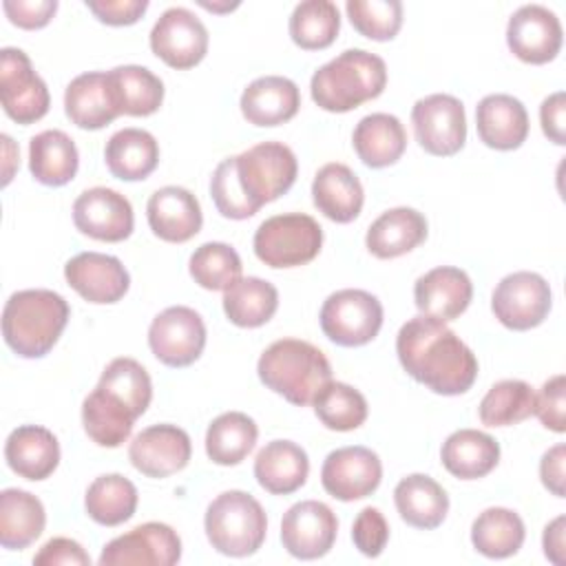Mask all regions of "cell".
Masks as SVG:
<instances>
[{"label":"cell","mask_w":566,"mask_h":566,"mask_svg":"<svg viewBox=\"0 0 566 566\" xmlns=\"http://www.w3.org/2000/svg\"><path fill=\"white\" fill-rule=\"evenodd\" d=\"M402 369L440 396L467 394L478 378V358L447 323L431 316L409 318L396 336Z\"/></svg>","instance_id":"obj_1"},{"label":"cell","mask_w":566,"mask_h":566,"mask_svg":"<svg viewBox=\"0 0 566 566\" xmlns=\"http://www.w3.org/2000/svg\"><path fill=\"white\" fill-rule=\"evenodd\" d=\"M71 316L66 298L53 290L13 292L2 310V336L22 358H42L60 340Z\"/></svg>","instance_id":"obj_2"},{"label":"cell","mask_w":566,"mask_h":566,"mask_svg":"<svg viewBox=\"0 0 566 566\" xmlns=\"http://www.w3.org/2000/svg\"><path fill=\"white\" fill-rule=\"evenodd\" d=\"M387 86V64L365 49H347L314 71L310 93L327 113H349L376 99Z\"/></svg>","instance_id":"obj_3"},{"label":"cell","mask_w":566,"mask_h":566,"mask_svg":"<svg viewBox=\"0 0 566 566\" xmlns=\"http://www.w3.org/2000/svg\"><path fill=\"white\" fill-rule=\"evenodd\" d=\"M259 380L290 405L307 407L332 380L327 356L301 338H279L263 349L256 363Z\"/></svg>","instance_id":"obj_4"},{"label":"cell","mask_w":566,"mask_h":566,"mask_svg":"<svg viewBox=\"0 0 566 566\" xmlns=\"http://www.w3.org/2000/svg\"><path fill=\"white\" fill-rule=\"evenodd\" d=\"M203 528L210 546L228 557L254 555L268 535V515L256 497L230 489L206 509Z\"/></svg>","instance_id":"obj_5"},{"label":"cell","mask_w":566,"mask_h":566,"mask_svg":"<svg viewBox=\"0 0 566 566\" xmlns=\"http://www.w3.org/2000/svg\"><path fill=\"white\" fill-rule=\"evenodd\" d=\"M232 166L243 197L256 212L285 195L298 175L296 155L283 142H261L232 155Z\"/></svg>","instance_id":"obj_6"},{"label":"cell","mask_w":566,"mask_h":566,"mask_svg":"<svg viewBox=\"0 0 566 566\" xmlns=\"http://www.w3.org/2000/svg\"><path fill=\"white\" fill-rule=\"evenodd\" d=\"M254 254L274 270L298 268L314 261L323 248V228L303 212H285L265 219L252 239Z\"/></svg>","instance_id":"obj_7"},{"label":"cell","mask_w":566,"mask_h":566,"mask_svg":"<svg viewBox=\"0 0 566 566\" xmlns=\"http://www.w3.org/2000/svg\"><path fill=\"white\" fill-rule=\"evenodd\" d=\"M382 303L367 290L345 287L332 292L321 307L323 334L340 347H363L382 327Z\"/></svg>","instance_id":"obj_8"},{"label":"cell","mask_w":566,"mask_h":566,"mask_svg":"<svg viewBox=\"0 0 566 566\" xmlns=\"http://www.w3.org/2000/svg\"><path fill=\"white\" fill-rule=\"evenodd\" d=\"M553 307L548 281L528 270L506 274L491 294V312L513 332H526L542 325Z\"/></svg>","instance_id":"obj_9"},{"label":"cell","mask_w":566,"mask_h":566,"mask_svg":"<svg viewBox=\"0 0 566 566\" xmlns=\"http://www.w3.org/2000/svg\"><path fill=\"white\" fill-rule=\"evenodd\" d=\"M411 124L416 142L424 153L433 157H451L464 148V104L449 93H433L420 97L411 108Z\"/></svg>","instance_id":"obj_10"},{"label":"cell","mask_w":566,"mask_h":566,"mask_svg":"<svg viewBox=\"0 0 566 566\" xmlns=\"http://www.w3.org/2000/svg\"><path fill=\"white\" fill-rule=\"evenodd\" d=\"M0 102L13 122L29 126L49 113L51 95L46 82L33 71L22 49L4 46L0 51Z\"/></svg>","instance_id":"obj_11"},{"label":"cell","mask_w":566,"mask_h":566,"mask_svg":"<svg viewBox=\"0 0 566 566\" xmlns=\"http://www.w3.org/2000/svg\"><path fill=\"white\" fill-rule=\"evenodd\" d=\"M148 347L166 367H188L203 354L206 323L188 305H170L148 327Z\"/></svg>","instance_id":"obj_12"},{"label":"cell","mask_w":566,"mask_h":566,"mask_svg":"<svg viewBox=\"0 0 566 566\" xmlns=\"http://www.w3.org/2000/svg\"><path fill=\"white\" fill-rule=\"evenodd\" d=\"M150 51L170 69L197 66L208 53V29L186 7L166 9L150 29Z\"/></svg>","instance_id":"obj_13"},{"label":"cell","mask_w":566,"mask_h":566,"mask_svg":"<svg viewBox=\"0 0 566 566\" xmlns=\"http://www.w3.org/2000/svg\"><path fill=\"white\" fill-rule=\"evenodd\" d=\"M181 559V539L164 522H146L113 537L99 553L102 566H172Z\"/></svg>","instance_id":"obj_14"},{"label":"cell","mask_w":566,"mask_h":566,"mask_svg":"<svg viewBox=\"0 0 566 566\" xmlns=\"http://www.w3.org/2000/svg\"><path fill=\"white\" fill-rule=\"evenodd\" d=\"M382 480V462L369 447L352 444L327 453L321 467L323 489L340 500L354 502L371 495Z\"/></svg>","instance_id":"obj_15"},{"label":"cell","mask_w":566,"mask_h":566,"mask_svg":"<svg viewBox=\"0 0 566 566\" xmlns=\"http://www.w3.org/2000/svg\"><path fill=\"white\" fill-rule=\"evenodd\" d=\"M564 29L555 11L544 4H522L506 24L509 51L526 64H548L557 57Z\"/></svg>","instance_id":"obj_16"},{"label":"cell","mask_w":566,"mask_h":566,"mask_svg":"<svg viewBox=\"0 0 566 566\" xmlns=\"http://www.w3.org/2000/svg\"><path fill=\"white\" fill-rule=\"evenodd\" d=\"M338 535L336 513L318 500L292 504L281 520L283 548L296 559H318L327 555Z\"/></svg>","instance_id":"obj_17"},{"label":"cell","mask_w":566,"mask_h":566,"mask_svg":"<svg viewBox=\"0 0 566 566\" xmlns=\"http://www.w3.org/2000/svg\"><path fill=\"white\" fill-rule=\"evenodd\" d=\"M73 223L82 234L95 241L119 243L133 234L135 214L122 192L95 186L73 201Z\"/></svg>","instance_id":"obj_18"},{"label":"cell","mask_w":566,"mask_h":566,"mask_svg":"<svg viewBox=\"0 0 566 566\" xmlns=\"http://www.w3.org/2000/svg\"><path fill=\"white\" fill-rule=\"evenodd\" d=\"M192 455L190 436L177 424H150L128 444L130 464L146 478H168L186 469Z\"/></svg>","instance_id":"obj_19"},{"label":"cell","mask_w":566,"mask_h":566,"mask_svg":"<svg viewBox=\"0 0 566 566\" xmlns=\"http://www.w3.org/2000/svg\"><path fill=\"white\" fill-rule=\"evenodd\" d=\"M66 283L88 303L111 305L124 298L130 287V274L113 254L80 252L64 265Z\"/></svg>","instance_id":"obj_20"},{"label":"cell","mask_w":566,"mask_h":566,"mask_svg":"<svg viewBox=\"0 0 566 566\" xmlns=\"http://www.w3.org/2000/svg\"><path fill=\"white\" fill-rule=\"evenodd\" d=\"M473 298V283L469 274L453 265H438L413 285V301L422 316L438 318L442 323L455 321L467 312Z\"/></svg>","instance_id":"obj_21"},{"label":"cell","mask_w":566,"mask_h":566,"mask_svg":"<svg viewBox=\"0 0 566 566\" xmlns=\"http://www.w3.org/2000/svg\"><path fill=\"white\" fill-rule=\"evenodd\" d=\"M146 219L153 234L168 243H186L199 234L203 226L199 199L181 186L157 188L148 197Z\"/></svg>","instance_id":"obj_22"},{"label":"cell","mask_w":566,"mask_h":566,"mask_svg":"<svg viewBox=\"0 0 566 566\" xmlns=\"http://www.w3.org/2000/svg\"><path fill=\"white\" fill-rule=\"evenodd\" d=\"M475 128L484 146L515 150L528 137L526 106L509 93H491L475 106Z\"/></svg>","instance_id":"obj_23"},{"label":"cell","mask_w":566,"mask_h":566,"mask_svg":"<svg viewBox=\"0 0 566 566\" xmlns=\"http://www.w3.org/2000/svg\"><path fill=\"white\" fill-rule=\"evenodd\" d=\"M241 115L252 126H279L290 122L301 108V91L294 80L263 75L252 80L239 99Z\"/></svg>","instance_id":"obj_24"},{"label":"cell","mask_w":566,"mask_h":566,"mask_svg":"<svg viewBox=\"0 0 566 566\" xmlns=\"http://www.w3.org/2000/svg\"><path fill=\"white\" fill-rule=\"evenodd\" d=\"M9 469L31 482L46 480L60 464V442L46 427L20 424L4 442Z\"/></svg>","instance_id":"obj_25"},{"label":"cell","mask_w":566,"mask_h":566,"mask_svg":"<svg viewBox=\"0 0 566 566\" xmlns=\"http://www.w3.org/2000/svg\"><path fill=\"white\" fill-rule=\"evenodd\" d=\"M312 199L318 212L334 223H352L365 203V190L356 172L338 161L318 168L312 181Z\"/></svg>","instance_id":"obj_26"},{"label":"cell","mask_w":566,"mask_h":566,"mask_svg":"<svg viewBox=\"0 0 566 566\" xmlns=\"http://www.w3.org/2000/svg\"><path fill=\"white\" fill-rule=\"evenodd\" d=\"M427 232L429 226L422 212L398 206L385 210L376 221H371L365 234V245L376 259H396L424 243Z\"/></svg>","instance_id":"obj_27"},{"label":"cell","mask_w":566,"mask_h":566,"mask_svg":"<svg viewBox=\"0 0 566 566\" xmlns=\"http://www.w3.org/2000/svg\"><path fill=\"white\" fill-rule=\"evenodd\" d=\"M310 475V458L305 449L292 440H272L254 458V478L261 489L272 495H290L298 491Z\"/></svg>","instance_id":"obj_28"},{"label":"cell","mask_w":566,"mask_h":566,"mask_svg":"<svg viewBox=\"0 0 566 566\" xmlns=\"http://www.w3.org/2000/svg\"><path fill=\"white\" fill-rule=\"evenodd\" d=\"M111 102L119 115L148 117L164 102V82L146 66L124 64L106 71Z\"/></svg>","instance_id":"obj_29"},{"label":"cell","mask_w":566,"mask_h":566,"mask_svg":"<svg viewBox=\"0 0 566 566\" xmlns=\"http://www.w3.org/2000/svg\"><path fill=\"white\" fill-rule=\"evenodd\" d=\"M394 504L402 522L413 528H438L449 513L447 491L424 473H409L394 489Z\"/></svg>","instance_id":"obj_30"},{"label":"cell","mask_w":566,"mask_h":566,"mask_svg":"<svg viewBox=\"0 0 566 566\" xmlns=\"http://www.w3.org/2000/svg\"><path fill=\"white\" fill-rule=\"evenodd\" d=\"M352 146L367 168H387L402 157L407 130L396 115L371 113L356 124Z\"/></svg>","instance_id":"obj_31"},{"label":"cell","mask_w":566,"mask_h":566,"mask_svg":"<svg viewBox=\"0 0 566 566\" xmlns=\"http://www.w3.org/2000/svg\"><path fill=\"white\" fill-rule=\"evenodd\" d=\"M440 460L453 478L480 480L497 467L500 444L484 431L458 429L442 442Z\"/></svg>","instance_id":"obj_32"},{"label":"cell","mask_w":566,"mask_h":566,"mask_svg":"<svg viewBox=\"0 0 566 566\" xmlns=\"http://www.w3.org/2000/svg\"><path fill=\"white\" fill-rule=\"evenodd\" d=\"M104 161L113 177L122 181H142L159 164V144L144 128H122L104 146Z\"/></svg>","instance_id":"obj_33"},{"label":"cell","mask_w":566,"mask_h":566,"mask_svg":"<svg viewBox=\"0 0 566 566\" xmlns=\"http://www.w3.org/2000/svg\"><path fill=\"white\" fill-rule=\"evenodd\" d=\"M80 168L75 142L60 128H49L29 142V170L42 186H66Z\"/></svg>","instance_id":"obj_34"},{"label":"cell","mask_w":566,"mask_h":566,"mask_svg":"<svg viewBox=\"0 0 566 566\" xmlns=\"http://www.w3.org/2000/svg\"><path fill=\"white\" fill-rule=\"evenodd\" d=\"M64 113L84 130H99L117 119L119 113L108 95L106 71H86L73 77L64 91Z\"/></svg>","instance_id":"obj_35"},{"label":"cell","mask_w":566,"mask_h":566,"mask_svg":"<svg viewBox=\"0 0 566 566\" xmlns=\"http://www.w3.org/2000/svg\"><path fill=\"white\" fill-rule=\"evenodd\" d=\"M46 526L44 504L29 491L4 489L0 493V544L9 551L31 546Z\"/></svg>","instance_id":"obj_36"},{"label":"cell","mask_w":566,"mask_h":566,"mask_svg":"<svg viewBox=\"0 0 566 566\" xmlns=\"http://www.w3.org/2000/svg\"><path fill=\"white\" fill-rule=\"evenodd\" d=\"M526 537L522 517L504 506L484 509L471 524L473 548L489 559H506L515 555Z\"/></svg>","instance_id":"obj_37"},{"label":"cell","mask_w":566,"mask_h":566,"mask_svg":"<svg viewBox=\"0 0 566 566\" xmlns=\"http://www.w3.org/2000/svg\"><path fill=\"white\" fill-rule=\"evenodd\" d=\"M259 427L243 411H226L217 416L206 431V455L219 467L243 462L256 447Z\"/></svg>","instance_id":"obj_38"},{"label":"cell","mask_w":566,"mask_h":566,"mask_svg":"<svg viewBox=\"0 0 566 566\" xmlns=\"http://www.w3.org/2000/svg\"><path fill=\"white\" fill-rule=\"evenodd\" d=\"M137 486L122 473L97 475L84 495L86 515L99 526H119L137 511Z\"/></svg>","instance_id":"obj_39"},{"label":"cell","mask_w":566,"mask_h":566,"mask_svg":"<svg viewBox=\"0 0 566 566\" xmlns=\"http://www.w3.org/2000/svg\"><path fill=\"white\" fill-rule=\"evenodd\" d=\"M279 310L276 287L259 276H241L223 292V312L237 327H261Z\"/></svg>","instance_id":"obj_40"},{"label":"cell","mask_w":566,"mask_h":566,"mask_svg":"<svg viewBox=\"0 0 566 566\" xmlns=\"http://www.w3.org/2000/svg\"><path fill=\"white\" fill-rule=\"evenodd\" d=\"M135 420L137 418L126 407H122L99 387H95L82 402L84 431L97 447H122L130 438Z\"/></svg>","instance_id":"obj_41"},{"label":"cell","mask_w":566,"mask_h":566,"mask_svg":"<svg viewBox=\"0 0 566 566\" xmlns=\"http://www.w3.org/2000/svg\"><path fill=\"white\" fill-rule=\"evenodd\" d=\"M97 387L122 402L135 418H142L153 400V380L142 363L128 356L113 358L99 380Z\"/></svg>","instance_id":"obj_42"},{"label":"cell","mask_w":566,"mask_h":566,"mask_svg":"<svg viewBox=\"0 0 566 566\" xmlns=\"http://www.w3.org/2000/svg\"><path fill=\"white\" fill-rule=\"evenodd\" d=\"M290 38L303 51H321L334 44L340 31V11L329 0H303L290 15Z\"/></svg>","instance_id":"obj_43"},{"label":"cell","mask_w":566,"mask_h":566,"mask_svg":"<svg viewBox=\"0 0 566 566\" xmlns=\"http://www.w3.org/2000/svg\"><path fill=\"white\" fill-rule=\"evenodd\" d=\"M535 411V391L528 382L517 378H506L495 382L480 400L478 416L486 427H511Z\"/></svg>","instance_id":"obj_44"},{"label":"cell","mask_w":566,"mask_h":566,"mask_svg":"<svg viewBox=\"0 0 566 566\" xmlns=\"http://www.w3.org/2000/svg\"><path fill=\"white\" fill-rule=\"evenodd\" d=\"M314 413L323 427L332 431H354L369 413L365 396L340 380H329L314 398Z\"/></svg>","instance_id":"obj_45"},{"label":"cell","mask_w":566,"mask_h":566,"mask_svg":"<svg viewBox=\"0 0 566 566\" xmlns=\"http://www.w3.org/2000/svg\"><path fill=\"white\" fill-rule=\"evenodd\" d=\"M239 252L221 241L201 243L188 261V272L195 283L210 292H226L237 279H241Z\"/></svg>","instance_id":"obj_46"},{"label":"cell","mask_w":566,"mask_h":566,"mask_svg":"<svg viewBox=\"0 0 566 566\" xmlns=\"http://www.w3.org/2000/svg\"><path fill=\"white\" fill-rule=\"evenodd\" d=\"M352 27L376 42L394 40L402 27V2L398 0H347Z\"/></svg>","instance_id":"obj_47"},{"label":"cell","mask_w":566,"mask_h":566,"mask_svg":"<svg viewBox=\"0 0 566 566\" xmlns=\"http://www.w3.org/2000/svg\"><path fill=\"white\" fill-rule=\"evenodd\" d=\"M210 197L214 201V208L221 217L243 221L256 214V210L248 203L243 197L237 177H234V166L232 157H226L217 164L212 177H210Z\"/></svg>","instance_id":"obj_48"},{"label":"cell","mask_w":566,"mask_h":566,"mask_svg":"<svg viewBox=\"0 0 566 566\" xmlns=\"http://www.w3.org/2000/svg\"><path fill=\"white\" fill-rule=\"evenodd\" d=\"M352 542L365 557H378L389 542V524L380 509L365 506L352 524Z\"/></svg>","instance_id":"obj_49"},{"label":"cell","mask_w":566,"mask_h":566,"mask_svg":"<svg viewBox=\"0 0 566 566\" xmlns=\"http://www.w3.org/2000/svg\"><path fill=\"white\" fill-rule=\"evenodd\" d=\"M566 378L564 374H555L551 376L539 394H535V416L539 418V422L555 431V433H564L566 431Z\"/></svg>","instance_id":"obj_50"},{"label":"cell","mask_w":566,"mask_h":566,"mask_svg":"<svg viewBox=\"0 0 566 566\" xmlns=\"http://www.w3.org/2000/svg\"><path fill=\"white\" fill-rule=\"evenodd\" d=\"M2 11L7 13L11 24L35 31L53 20L57 11V0H4Z\"/></svg>","instance_id":"obj_51"},{"label":"cell","mask_w":566,"mask_h":566,"mask_svg":"<svg viewBox=\"0 0 566 566\" xmlns=\"http://www.w3.org/2000/svg\"><path fill=\"white\" fill-rule=\"evenodd\" d=\"M86 9L108 27L135 24L148 9V0H86Z\"/></svg>","instance_id":"obj_52"},{"label":"cell","mask_w":566,"mask_h":566,"mask_svg":"<svg viewBox=\"0 0 566 566\" xmlns=\"http://www.w3.org/2000/svg\"><path fill=\"white\" fill-rule=\"evenodd\" d=\"M35 566H57V564H71V566H91L88 553L82 548L80 542L71 537H51L35 555Z\"/></svg>","instance_id":"obj_53"},{"label":"cell","mask_w":566,"mask_h":566,"mask_svg":"<svg viewBox=\"0 0 566 566\" xmlns=\"http://www.w3.org/2000/svg\"><path fill=\"white\" fill-rule=\"evenodd\" d=\"M542 133L557 146L566 144V93H551L539 106Z\"/></svg>","instance_id":"obj_54"},{"label":"cell","mask_w":566,"mask_h":566,"mask_svg":"<svg viewBox=\"0 0 566 566\" xmlns=\"http://www.w3.org/2000/svg\"><path fill=\"white\" fill-rule=\"evenodd\" d=\"M564 460H566V447L559 442L555 447H551L542 460H539V478L542 484L555 495V497H564Z\"/></svg>","instance_id":"obj_55"},{"label":"cell","mask_w":566,"mask_h":566,"mask_svg":"<svg viewBox=\"0 0 566 566\" xmlns=\"http://www.w3.org/2000/svg\"><path fill=\"white\" fill-rule=\"evenodd\" d=\"M564 531H566V517L557 515L553 522H548L544 526V535H542V548L548 562L562 566L564 564V551H566V542H564Z\"/></svg>","instance_id":"obj_56"},{"label":"cell","mask_w":566,"mask_h":566,"mask_svg":"<svg viewBox=\"0 0 566 566\" xmlns=\"http://www.w3.org/2000/svg\"><path fill=\"white\" fill-rule=\"evenodd\" d=\"M2 139V146H4V177H2V186H7L9 181H11V177H13V166L18 164L20 166V159H18V148H15V144H13V139L9 137V135H2L0 137Z\"/></svg>","instance_id":"obj_57"},{"label":"cell","mask_w":566,"mask_h":566,"mask_svg":"<svg viewBox=\"0 0 566 566\" xmlns=\"http://www.w3.org/2000/svg\"><path fill=\"white\" fill-rule=\"evenodd\" d=\"M203 9H208V11H217V13H221V11H232V9H237L239 7V2H234V4H210V2H199Z\"/></svg>","instance_id":"obj_58"}]
</instances>
